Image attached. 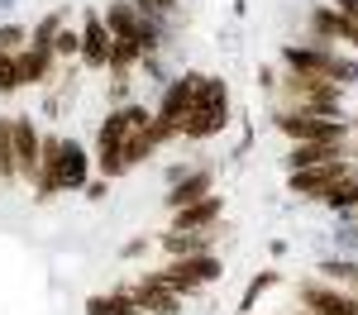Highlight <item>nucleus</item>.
<instances>
[{
    "mask_svg": "<svg viewBox=\"0 0 358 315\" xmlns=\"http://www.w3.org/2000/svg\"><path fill=\"white\" fill-rule=\"evenodd\" d=\"M224 124H229V91H224L220 77H201L192 91V105H187L182 124H177V134L182 139H210V134H220Z\"/></svg>",
    "mask_w": 358,
    "mask_h": 315,
    "instance_id": "1",
    "label": "nucleus"
},
{
    "mask_svg": "<svg viewBox=\"0 0 358 315\" xmlns=\"http://www.w3.org/2000/svg\"><path fill=\"white\" fill-rule=\"evenodd\" d=\"M106 20V29H110V38H124V43H138V53L153 57L158 53V43H163V34H158V24L138 10V5H129V0H115L110 10L101 15Z\"/></svg>",
    "mask_w": 358,
    "mask_h": 315,
    "instance_id": "2",
    "label": "nucleus"
},
{
    "mask_svg": "<svg viewBox=\"0 0 358 315\" xmlns=\"http://www.w3.org/2000/svg\"><path fill=\"white\" fill-rule=\"evenodd\" d=\"M167 291H177V296H187V291H201V286H210L220 277V258L215 254H192V258H172L163 272H153Z\"/></svg>",
    "mask_w": 358,
    "mask_h": 315,
    "instance_id": "3",
    "label": "nucleus"
},
{
    "mask_svg": "<svg viewBox=\"0 0 358 315\" xmlns=\"http://www.w3.org/2000/svg\"><path fill=\"white\" fill-rule=\"evenodd\" d=\"M277 129L292 134L296 143H344V139H349V124H344V119L301 115V110H282V115H277Z\"/></svg>",
    "mask_w": 358,
    "mask_h": 315,
    "instance_id": "4",
    "label": "nucleus"
},
{
    "mask_svg": "<svg viewBox=\"0 0 358 315\" xmlns=\"http://www.w3.org/2000/svg\"><path fill=\"white\" fill-rule=\"evenodd\" d=\"M344 182H354L349 158H334V163H320V168L292 172V191H296V196H315V200H325L334 186H344Z\"/></svg>",
    "mask_w": 358,
    "mask_h": 315,
    "instance_id": "5",
    "label": "nucleus"
},
{
    "mask_svg": "<svg viewBox=\"0 0 358 315\" xmlns=\"http://www.w3.org/2000/svg\"><path fill=\"white\" fill-rule=\"evenodd\" d=\"M301 301L315 315H358V296H349L330 282H301Z\"/></svg>",
    "mask_w": 358,
    "mask_h": 315,
    "instance_id": "6",
    "label": "nucleus"
},
{
    "mask_svg": "<svg viewBox=\"0 0 358 315\" xmlns=\"http://www.w3.org/2000/svg\"><path fill=\"white\" fill-rule=\"evenodd\" d=\"M15 124V172L24 177V182H38V129H34V119L29 115H15L10 119Z\"/></svg>",
    "mask_w": 358,
    "mask_h": 315,
    "instance_id": "7",
    "label": "nucleus"
},
{
    "mask_svg": "<svg viewBox=\"0 0 358 315\" xmlns=\"http://www.w3.org/2000/svg\"><path fill=\"white\" fill-rule=\"evenodd\" d=\"M287 67L296 72V77H325L330 82V67H334V53L325 43H287Z\"/></svg>",
    "mask_w": 358,
    "mask_h": 315,
    "instance_id": "8",
    "label": "nucleus"
},
{
    "mask_svg": "<svg viewBox=\"0 0 358 315\" xmlns=\"http://www.w3.org/2000/svg\"><path fill=\"white\" fill-rule=\"evenodd\" d=\"M86 177H91V158L82 153V143L62 139V153H57V191H82Z\"/></svg>",
    "mask_w": 358,
    "mask_h": 315,
    "instance_id": "9",
    "label": "nucleus"
},
{
    "mask_svg": "<svg viewBox=\"0 0 358 315\" xmlns=\"http://www.w3.org/2000/svg\"><path fill=\"white\" fill-rule=\"evenodd\" d=\"M110 29H106V20L101 15H86L82 24V62L86 67H110Z\"/></svg>",
    "mask_w": 358,
    "mask_h": 315,
    "instance_id": "10",
    "label": "nucleus"
},
{
    "mask_svg": "<svg viewBox=\"0 0 358 315\" xmlns=\"http://www.w3.org/2000/svg\"><path fill=\"white\" fill-rule=\"evenodd\" d=\"M129 296H134V306H138V311H158V315H182V296H177V291H167V286L158 282L153 272H148V277H143V282H138L134 291H129Z\"/></svg>",
    "mask_w": 358,
    "mask_h": 315,
    "instance_id": "11",
    "label": "nucleus"
},
{
    "mask_svg": "<svg viewBox=\"0 0 358 315\" xmlns=\"http://www.w3.org/2000/svg\"><path fill=\"white\" fill-rule=\"evenodd\" d=\"M196 82H201V77H196V72H187V77H177V82L167 86L163 105H158V119H163V124H172V129L182 124V115H187V105H192V91H196Z\"/></svg>",
    "mask_w": 358,
    "mask_h": 315,
    "instance_id": "12",
    "label": "nucleus"
},
{
    "mask_svg": "<svg viewBox=\"0 0 358 315\" xmlns=\"http://www.w3.org/2000/svg\"><path fill=\"white\" fill-rule=\"evenodd\" d=\"M215 220H220V196H201L172 210V229H215Z\"/></svg>",
    "mask_w": 358,
    "mask_h": 315,
    "instance_id": "13",
    "label": "nucleus"
},
{
    "mask_svg": "<svg viewBox=\"0 0 358 315\" xmlns=\"http://www.w3.org/2000/svg\"><path fill=\"white\" fill-rule=\"evenodd\" d=\"M210 239H215V229H172V234H163V249L172 258H192L210 254Z\"/></svg>",
    "mask_w": 358,
    "mask_h": 315,
    "instance_id": "14",
    "label": "nucleus"
},
{
    "mask_svg": "<svg viewBox=\"0 0 358 315\" xmlns=\"http://www.w3.org/2000/svg\"><path fill=\"white\" fill-rule=\"evenodd\" d=\"M201 196H210V172L206 168H196V172H187L182 182H172L167 210H182V205H192V200H201Z\"/></svg>",
    "mask_w": 358,
    "mask_h": 315,
    "instance_id": "15",
    "label": "nucleus"
},
{
    "mask_svg": "<svg viewBox=\"0 0 358 315\" xmlns=\"http://www.w3.org/2000/svg\"><path fill=\"white\" fill-rule=\"evenodd\" d=\"M334 158H344V148H339V143H296V148L287 153V168L301 172V168H320V163H334Z\"/></svg>",
    "mask_w": 358,
    "mask_h": 315,
    "instance_id": "16",
    "label": "nucleus"
},
{
    "mask_svg": "<svg viewBox=\"0 0 358 315\" xmlns=\"http://www.w3.org/2000/svg\"><path fill=\"white\" fill-rule=\"evenodd\" d=\"M15 57V72H20V86H29V82H43L48 77V62H53V48H34L29 43L24 53H10Z\"/></svg>",
    "mask_w": 358,
    "mask_h": 315,
    "instance_id": "17",
    "label": "nucleus"
},
{
    "mask_svg": "<svg viewBox=\"0 0 358 315\" xmlns=\"http://www.w3.org/2000/svg\"><path fill=\"white\" fill-rule=\"evenodd\" d=\"M86 315H138V306H134L129 291H106V296H91L86 301Z\"/></svg>",
    "mask_w": 358,
    "mask_h": 315,
    "instance_id": "18",
    "label": "nucleus"
},
{
    "mask_svg": "<svg viewBox=\"0 0 358 315\" xmlns=\"http://www.w3.org/2000/svg\"><path fill=\"white\" fill-rule=\"evenodd\" d=\"M310 34H315V43L339 38V10H334V5H320V10L310 15Z\"/></svg>",
    "mask_w": 358,
    "mask_h": 315,
    "instance_id": "19",
    "label": "nucleus"
},
{
    "mask_svg": "<svg viewBox=\"0 0 358 315\" xmlns=\"http://www.w3.org/2000/svg\"><path fill=\"white\" fill-rule=\"evenodd\" d=\"M15 124L0 119V182H15Z\"/></svg>",
    "mask_w": 358,
    "mask_h": 315,
    "instance_id": "20",
    "label": "nucleus"
},
{
    "mask_svg": "<svg viewBox=\"0 0 358 315\" xmlns=\"http://www.w3.org/2000/svg\"><path fill=\"white\" fill-rule=\"evenodd\" d=\"M138 57H143V53H138V43H124V38H115V43H110V72H115V77H124V72L134 67Z\"/></svg>",
    "mask_w": 358,
    "mask_h": 315,
    "instance_id": "21",
    "label": "nucleus"
},
{
    "mask_svg": "<svg viewBox=\"0 0 358 315\" xmlns=\"http://www.w3.org/2000/svg\"><path fill=\"white\" fill-rule=\"evenodd\" d=\"M57 29H62V10H53L43 24L34 29V48H53V38H57Z\"/></svg>",
    "mask_w": 358,
    "mask_h": 315,
    "instance_id": "22",
    "label": "nucleus"
},
{
    "mask_svg": "<svg viewBox=\"0 0 358 315\" xmlns=\"http://www.w3.org/2000/svg\"><path fill=\"white\" fill-rule=\"evenodd\" d=\"M273 282H277V272H258V277H253V286L244 291V301H239V315L253 311V301H258V296H263V291H268Z\"/></svg>",
    "mask_w": 358,
    "mask_h": 315,
    "instance_id": "23",
    "label": "nucleus"
},
{
    "mask_svg": "<svg viewBox=\"0 0 358 315\" xmlns=\"http://www.w3.org/2000/svg\"><path fill=\"white\" fill-rule=\"evenodd\" d=\"M325 205H334V210H354V205H358V182H344V186H334L330 196H325Z\"/></svg>",
    "mask_w": 358,
    "mask_h": 315,
    "instance_id": "24",
    "label": "nucleus"
},
{
    "mask_svg": "<svg viewBox=\"0 0 358 315\" xmlns=\"http://www.w3.org/2000/svg\"><path fill=\"white\" fill-rule=\"evenodd\" d=\"M53 53H57V57H72V53H82V34H72V29H57V38H53Z\"/></svg>",
    "mask_w": 358,
    "mask_h": 315,
    "instance_id": "25",
    "label": "nucleus"
},
{
    "mask_svg": "<svg viewBox=\"0 0 358 315\" xmlns=\"http://www.w3.org/2000/svg\"><path fill=\"white\" fill-rule=\"evenodd\" d=\"M10 91H20V72H15V57L5 53L0 57V96H10Z\"/></svg>",
    "mask_w": 358,
    "mask_h": 315,
    "instance_id": "26",
    "label": "nucleus"
},
{
    "mask_svg": "<svg viewBox=\"0 0 358 315\" xmlns=\"http://www.w3.org/2000/svg\"><path fill=\"white\" fill-rule=\"evenodd\" d=\"M20 43H24V29H20V24H5V29H0V53H15Z\"/></svg>",
    "mask_w": 358,
    "mask_h": 315,
    "instance_id": "27",
    "label": "nucleus"
},
{
    "mask_svg": "<svg viewBox=\"0 0 358 315\" xmlns=\"http://www.w3.org/2000/svg\"><path fill=\"white\" fill-rule=\"evenodd\" d=\"M339 38L358 48V15H354V20H344V15H339Z\"/></svg>",
    "mask_w": 358,
    "mask_h": 315,
    "instance_id": "28",
    "label": "nucleus"
},
{
    "mask_svg": "<svg viewBox=\"0 0 358 315\" xmlns=\"http://www.w3.org/2000/svg\"><path fill=\"white\" fill-rule=\"evenodd\" d=\"M138 10H163L167 15V10H177V0H138Z\"/></svg>",
    "mask_w": 358,
    "mask_h": 315,
    "instance_id": "29",
    "label": "nucleus"
},
{
    "mask_svg": "<svg viewBox=\"0 0 358 315\" xmlns=\"http://www.w3.org/2000/svg\"><path fill=\"white\" fill-rule=\"evenodd\" d=\"M334 10H339L344 20H354V15H358V0H334Z\"/></svg>",
    "mask_w": 358,
    "mask_h": 315,
    "instance_id": "30",
    "label": "nucleus"
},
{
    "mask_svg": "<svg viewBox=\"0 0 358 315\" xmlns=\"http://www.w3.org/2000/svg\"><path fill=\"white\" fill-rule=\"evenodd\" d=\"M86 196H91V200L106 196V177H101V182H86Z\"/></svg>",
    "mask_w": 358,
    "mask_h": 315,
    "instance_id": "31",
    "label": "nucleus"
},
{
    "mask_svg": "<svg viewBox=\"0 0 358 315\" xmlns=\"http://www.w3.org/2000/svg\"><path fill=\"white\" fill-rule=\"evenodd\" d=\"M143 249H148V239H134V244H124V258H138Z\"/></svg>",
    "mask_w": 358,
    "mask_h": 315,
    "instance_id": "32",
    "label": "nucleus"
},
{
    "mask_svg": "<svg viewBox=\"0 0 358 315\" xmlns=\"http://www.w3.org/2000/svg\"><path fill=\"white\" fill-rule=\"evenodd\" d=\"M296 315H315V311H296Z\"/></svg>",
    "mask_w": 358,
    "mask_h": 315,
    "instance_id": "33",
    "label": "nucleus"
},
{
    "mask_svg": "<svg viewBox=\"0 0 358 315\" xmlns=\"http://www.w3.org/2000/svg\"><path fill=\"white\" fill-rule=\"evenodd\" d=\"M0 57H5V53H0Z\"/></svg>",
    "mask_w": 358,
    "mask_h": 315,
    "instance_id": "34",
    "label": "nucleus"
}]
</instances>
